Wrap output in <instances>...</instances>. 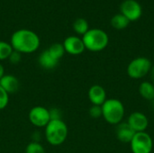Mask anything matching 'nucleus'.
Segmentation results:
<instances>
[{
    "instance_id": "f257e3e1",
    "label": "nucleus",
    "mask_w": 154,
    "mask_h": 153,
    "mask_svg": "<svg viewBox=\"0 0 154 153\" xmlns=\"http://www.w3.org/2000/svg\"><path fill=\"white\" fill-rule=\"evenodd\" d=\"M40 38L36 32L28 29H20L15 31L10 40V44L14 50L21 54L33 53L40 47Z\"/></svg>"
},
{
    "instance_id": "f03ea898",
    "label": "nucleus",
    "mask_w": 154,
    "mask_h": 153,
    "mask_svg": "<svg viewBox=\"0 0 154 153\" xmlns=\"http://www.w3.org/2000/svg\"><path fill=\"white\" fill-rule=\"evenodd\" d=\"M68 126L62 119L51 120L45 126L44 135L48 143L52 146L61 145L67 139Z\"/></svg>"
},
{
    "instance_id": "7ed1b4c3",
    "label": "nucleus",
    "mask_w": 154,
    "mask_h": 153,
    "mask_svg": "<svg viewBox=\"0 0 154 153\" xmlns=\"http://www.w3.org/2000/svg\"><path fill=\"white\" fill-rule=\"evenodd\" d=\"M85 48L90 51L103 50L108 44L109 38L106 32L101 29H89L82 37Z\"/></svg>"
},
{
    "instance_id": "20e7f679",
    "label": "nucleus",
    "mask_w": 154,
    "mask_h": 153,
    "mask_svg": "<svg viewBox=\"0 0 154 153\" xmlns=\"http://www.w3.org/2000/svg\"><path fill=\"white\" fill-rule=\"evenodd\" d=\"M101 107L102 116L110 124H119L125 116V106L118 99H106Z\"/></svg>"
},
{
    "instance_id": "39448f33",
    "label": "nucleus",
    "mask_w": 154,
    "mask_h": 153,
    "mask_svg": "<svg viewBox=\"0 0 154 153\" xmlns=\"http://www.w3.org/2000/svg\"><path fill=\"white\" fill-rule=\"evenodd\" d=\"M152 65L149 59L139 57L133 60L127 67V74L130 78L139 79L150 73Z\"/></svg>"
},
{
    "instance_id": "423d86ee",
    "label": "nucleus",
    "mask_w": 154,
    "mask_h": 153,
    "mask_svg": "<svg viewBox=\"0 0 154 153\" xmlns=\"http://www.w3.org/2000/svg\"><path fill=\"white\" fill-rule=\"evenodd\" d=\"M130 145L133 153H151L152 151L153 142L150 134L146 132H142L134 134Z\"/></svg>"
},
{
    "instance_id": "0eeeda50",
    "label": "nucleus",
    "mask_w": 154,
    "mask_h": 153,
    "mask_svg": "<svg viewBox=\"0 0 154 153\" xmlns=\"http://www.w3.org/2000/svg\"><path fill=\"white\" fill-rule=\"evenodd\" d=\"M28 118L30 123L33 126L38 128H45V126L51 121L50 111L49 109L42 106H33L29 112Z\"/></svg>"
},
{
    "instance_id": "6e6552de",
    "label": "nucleus",
    "mask_w": 154,
    "mask_h": 153,
    "mask_svg": "<svg viewBox=\"0 0 154 153\" xmlns=\"http://www.w3.org/2000/svg\"><path fill=\"white\" fill-rule=\"evenodd\" d=\"M122 14L130 22L138 20L142 15V6L135 0H125L121 5Z\"/></svg>"
},
{
    "instance_id": "1a4fd4ad",
    "label": "nucleus",
    "mask_w": 154,
    "mask_h": 153,
    "mask_svg": "<svg viewBox=\"0 0 154 153\" xmlns=\"http://www.w3.org/2000/svg\"><path fill=\"white\" fill-rule=\"evenodd\" d=\"M65 52L70 55H79L86 50L82 38L78 36H69L63 41Z\"/></svg>"
},
{
    "instance_id": "9d476101",
    "label": "nucleus",
    "mask_w": 154,
    "mask_h": 153,
    "mask_svg": "<svg viewBox=\"0 0 154 153\" xmlns=\"http://www.w3.org/2000/svg\"><path fill=\"white\" fill-rule=\"evenodd\" d=\"M127 124L135 133L145 132L149 125V120L147 116L141 112H134L128 117Z\"/></svg>"
},
{
    "instance_id": "9b49d317",
    "label": "nucleus",
    "mask_w": 154,
    "mask_h": 153,
    "mask_svg": "<svg viewBox=\"0 0 154 153\" xmlns=\"http://www.w3.org/2000/svg\"><path fill=\"white\" fill-rule=\"evenodd\" d=\"M88 99L93 106H102L106 100V92L100 85H93L88 90Z\"/></svg>"
},
{
    "instance_id": "f8f14e48",
    "label": "nucleus",
    "mask_w": 154,
    "mask_h": 153,
    "mask_svg": "<svg viewBox=\"0 0 154 153\" xmlns=\"http://www.w3.org/2000/svg\"><path fill=\"white\" fill-rule=\"evenodd\" d=\"M136 133L127 123H120L116 127V137L122 142H131Z\"/></svg>"
},
{
    "instance_id": "ddd939ff",
    "label": "nucleus",
    "mask_w": 154,
    "mask_h": 153,
    "mask_svg": "<svg viewBox=\"0 0 154 153\" xmlns=\"http://www.w3.org/2000/svg\"><path fill=\"white\" fill-rule=\"evenodd\" d=\"M19 85L20 83L18 78L11 74H5L0 80V86L9 95L15 93L19 88Z\"/></svg>"
},
{
    "instance_id": "4468645a",
    "label": "nucleus",
    "mask_w": 154,
    "mask_h": 153,
    "mask_svg": "<svg viewBox=\"0 0 154 153\" xmlns=\"http://www.w3.org/2000/svg\"><path fill=\"white\" fill-rule=\"evenodd\" d=\"M59 61L60 60L55 59L49 52L48 50H45L44 51H42L38 58V62H39L40 66L45 69H52L56 68L59 64Z\"/></svg>"
},
{
    "instance_id": "2eb2a0df",
    "label": "nucleus",
    "mask_w": 154,
    "mask_h": 153,
    "mask_svg": "<svg viewBox=\"0 0 154 153\" xmlns=\"http://www.w3.org/2000/svg\"><path fill=\"white\" fill-rule=\"evenodd\" d=\"M140 95L146 100L154 101V85L152 82L144 81L139 87Z\"/></svg>"
},
{
    "instance_id": "dca6fc26",
    "label": "nucleus",
    "mask_w": 154,
    "mask_h": 153,
    "mask_svg": "<svg viewBox=\"0 0 154 153\" xmlns=\"http://www.w3.org/2000/svg\"><path fill=\"white\" fill-rule=\"evenodd\" d=\"M129 23H130V21L122 14H116L111 19V24L116 30H123V29L126 28L129 25Z\"/></svg>"
},
{
    "instance_id": "f3484780",
    "label": "nucleus",
    "mask_w": 154,
    "mask_h": 153,
    "mask_svg": "<svg viewBox=\"0 0 154 153\" xmlns=\"http://www.w3.org/2000/svg\"><path fill=\"white\" fill-rule=\"evenodd\" d=\"M73 30L79 35H84L88 30V23L84 18H78L73 23Z\"/></svg>"
},
{
    "instance_id": "a211bd4d",
    "label": "nucleus",
    "mask_w": 154,
    "mask_h": 153,
    "mask_svg": "<svg viewBox=\"0 0 154 153\" xmlns=\"http://www.w3.org/2000/svg\"><path fill=\"white\" fill-rule=\"evenodd\" d=\"M49 50V52L58 60H60L65 54V49L63 47L62 43H59V42H55L53 44H51L49 49H47Z\"/></svg>"
},
{
    "instance_id": "6ab92c4d",
    "label": "nucleus",
    "mask_w": 154,
    "mask_h": 153,
    "mask_svg": "<svg viewBox=\"0 0 154 153\" xmlns=\"http://www.w3.org/2000/svg\"><path fill=\"white\" fill-rule=\"evenodd\" d=\"M13 47L9 42L0 41V61L8 60L9 56L13 52Z\"/></svg>"
},
{
    "instance_id": "aec40b11",
    "label": "nucleus",
    "mask_w": 154,
    "mask_h": 153,
    "mask_svg": "<svg viewBox=\"0 0 154 153\" xmlns=\"http://www.w3.org/2000/svg\"><path fill=\"white\" fill-rule=\"evenodd\" d=\"M25 153H46L44 147L39 142H30L26 148Z\"/></svg>"
},
{
    "instance_id": "412c9836",
    "label": "nucleus",
    "mask_w": 154,
    "mask_h": 153,
    "mask_svg": "<svg viewBox=\"0 0 154 153\" xmlns=\"http://www.w3.org/2000/svg\"><path fill=\"white\" fill-rule=\"evenodd\" d=\"M9 103V94L6 93L0 86V110L5 109Z\"/></svg>"
},
{
    "instance_id": "4be33fe9",
    "label": "nucleus",
    "mask_w": 154,
    "mask_h": 153,
    "mask_svg": "<svg viewBox=\"0 0 154 153\" xmlns=\"http://www.w3.org/2000/svg\"><path fill=\"white\" fill-rule=\"evenodd\" d=\"M89 115L94 118V119H97V118H100L103 114H102V107L100 106H93L89 108Z\"/></svg>"
},
{
    "instance_id": "5701e85b",
    "label": "nucleus",
    "mask_w": 154,
    "mask_h": 153,
    "mask_svg": "<svg viewBox=\"0 0 154 153\" xmlns=\"http://www.w3.org/2000/svg\"><path fill=\"white\" fill-rule=\"evenodd\" d=\"M21 59H22V54L20 52L16 51V50H13V52L11 53V55L8 58L10 63H12L14 65L18 64L21 61Z\"/></svg>"
},
{
    "instance_id": "b1692460",
    "label": "nucleus",
    "mask_w": 154,
    "mask_h": 153,
    "mask_svg": "<svg viewBox=\"0 0 154 153\" xmlns=\"http://www.w3.org/2000/svg\"><path fill=\"white\" fill-rule=\"evenodd\" d=\"M50 111V115H51V120H56V119H61V113L59 109L57 108H51L49 109Z\"/></svg>"
},
{
    "instance_id": "393cba45",
    "label": "nucleus",
    "mask_w": 154,
    "mask_h": 153,
    "mask_svg": "<svg viewBox=\"0 0 154 153\" xmlns=\"http://www.w3.org/2000/svg\"><path fill=\"white\" fill-rule=\"evenodd\" d=\"M150 75H151L152 83L154 85V66L152 67V69H151V70H150Z\"/></svg>"
},
{
    "instance_id": "a878e982",
    "label": "nucleus",
    "mask_w": 154,
    "mask_h": 153,
    "mask_svg": "<svg viewBox=\"0 0 154 153\" xmlns=\"http://www.w3.org/2000/svg\"><path fill=\"white\" fill-rule=\"evenodd\" d=\"M4 76H5V69H4L3 65L0 63V80Z\"/></svg>"
}]
</instances>
